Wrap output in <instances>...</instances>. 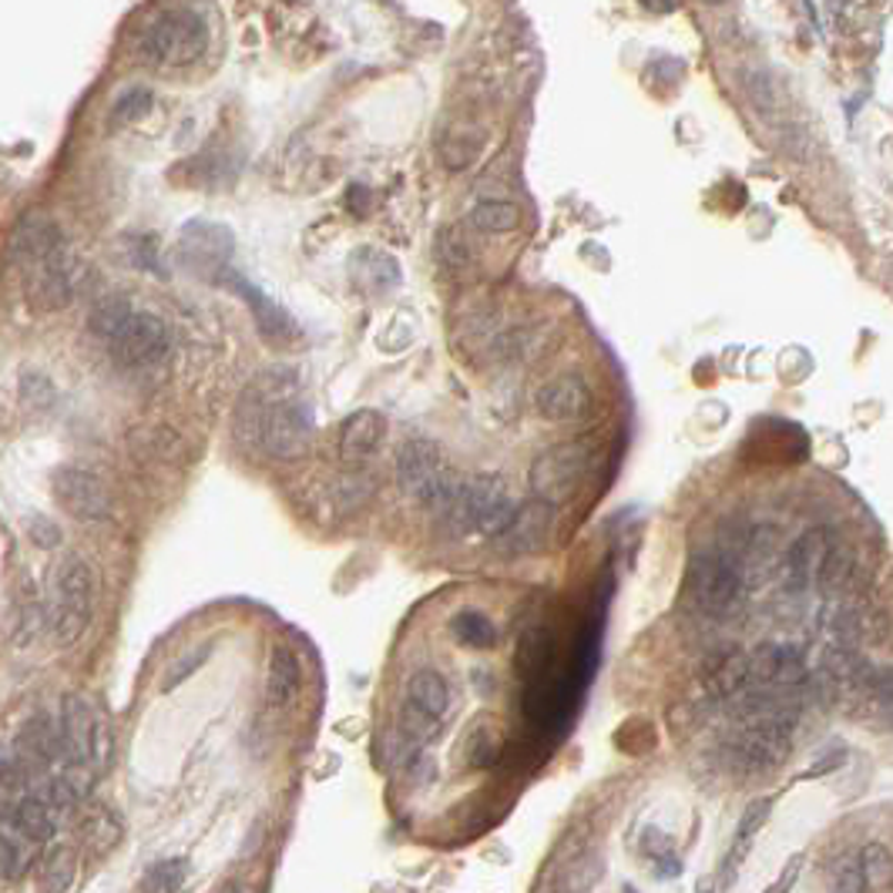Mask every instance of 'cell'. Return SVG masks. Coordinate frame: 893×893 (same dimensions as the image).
Masks as SVG:
<instances>
[{
	"instance_id": "cell-29",
	"label": "cell",
	"mask_w": 893,
	"mask_h": 893,
	"mask_svg": "<svg viewBox=\"0 0 893 893\" xmlns=\"http://www.w3.org/2000/svg\"><path fill=\"white\" fill-rule=\"evenodd\" d=\"M188 863L182 856L172 860H158L155 866H148V873L142 876V893H178L185 883Z\"/></svg>"
},
{
	"instance_id": "cell-42",
	"label": "cell",
	"mask_w": 893,
	"mask_h": 893,
	"mask_svg": "<svg viewBox=\"0 0 893 893\" xmlns=\"http://www.w3.org/2000/svg\"><path fill=\"white\" fill-rule=\"evenodd\" d=\"M622 893H638V890H635V886H625V890H622Z\"/></svg>"
},
{
	"instance_id": "cell-19",
	"label": "cell",
	"mask_w": 893,
	"mask_h": 893,
	"mask_svg": "<svg viewBox=\"0 0 893 893\" xmlns=\"http://www.w3.org/2000/svg\"><path fill=\"white\" fill-rule=\"evenodd\" d=\"M407 709L420 712L430 722H440L451 709V686L433 668H420L407 682Z\"/></svg>"
},
{
	"instance_id": "cell-36",
	"label": "cell",
	"mask_w": 893,
	"mask_h": 893,
	"mask_svg": "<svg viewBox=\"0 0 893 893\" xmlns=\"http://www.w3.org/2000/svg\"><path fill=\"white\" fill-rule=\"evenodd\" d=\"M468 756H471L474 766H491V759H494V739L484 729H478L471 736V742H468Z\"/></svg>"
},
{
	"instance_id": "cell-40",
	"label": "cell",
	"mask_w": 893,
	"mask_h": 893,
	"mask_svg": "<svg viewBox=\"0 0 893 893\" xmlns=\"http://www.w3.org/2000/svg\"><path fill=\"white\" fill-rule=\"evenodd\" d=\"M551 893H582V890H575V886H554Z\"/></svg>"
},
{
	"instance_id": "cell-5",
	"label": "cell",
	"mask_w": 893,
	"mask_h": 893,
	"mask_svg": "<svg viewBox=\"0 0 893 893\" xmlns=\"http://www.w3.org/2000/svg\"><path fill=\"white\" fill-rule=\"evenodd\" d=\"M94 612V572L84 557H68L54 578V598L48 605V632L58 648L74 645Z\"/></svg>"
},
{
	"instance_id": "cell-33",
	"label": "cell",
	"mask_w": 893,
	"mask_h": 893,
	"mask_svg": "<svg viewBox=\"0 0 893 893\" xmlns=\"http://www.w3.org/2000/svg\"><path fill=\"white\" fill-rule=\"evenodd\" d=\"M833 893H866V883L860 876V863L856 856H843L833 866Z\"/></svg>"
},
{
	"instance_id": "cell-12",
	"label": "cell",
	"mask_w": 893,
	"mask_h": 893,
	"mask_svg": "<svg viewBox=\"0 0 893 893\" xmlns=\"http://www.w3.org/2000/svg\"><path fill=\"white\" fill-rule=\"evenodd\" d=\"M28 273V299L34 309L41 312H54L64 309L74 299L78 289V263L71 259L68 246L61 253H54L51 259L24 269Z\"/></svg>"
},
{
	"instance_id": "cell-37",
	"label": "cell",
	"mask_w": 893,
	"mask_h": 893,
	"mask_svg": "<svg viewBox=\"0 0 893 893\" xmlns=\"http://www.w3.org/2000/svg\"><path fill=\"white\" fill-rule=\"evenodd\" d=\"M437 239H440V243H437V253H440L447 263H451V266H464V263H468V256H471V253H468V249L458 243V236H454V233H443V236H437Z\"/></svg>"
},
{
	"instance_id": "cell-1",
	"label": "cell",
	"mask_w": 893,
	"mask_h": 893,
	"mask_svg": "<svg viewBox=\"0 0 893 893\" xmlns=\"http://www.w3.org/2000/svg\"><path fill=\"white\" fill-rule=\"evenodd\" d=\"M236 437L276 461H296L309 451L312 403L296 370H266L246 387L236 407Z\"/></svg>"
},
{
	"instance_id": "cell-23",
	"label": "cell",
	"mask_w": 893,
	"mask_h": 893,
	"mask_svg": "<svg viewBox=\"0 0 893 893\" xmlns=\"http://www.w3.org/2000/svg\"><path fill=\"white\" fill-rule=\"evenodd\" d=\"M471 226L481 233H491V236L514 233L521 226V208L514 202H497V198L478 202L471 208Z\"/></svg>"
},
{
	"instance_id": "cell-41",
	"label": "cell",
	"mask_w": 893,
	"mask_h": 893,
	"mask_svg": "<svg viewBox=\"0 0 893 893\" xmlns=\"http://www.w3.org/2000/svg\"><path fill=\"white\" fill-rule=\"evenodd\" d=\"M226 893H249V890H246V886H229Z\"/></svg>"
},
{
	"instance_id": "cell-18",
	"label": "cell",
	"mask_w": 893,
	"mask_h": 893,
	"mask_svg": "<svg viewBox=\"0 0 893 893\" xmlns=\"http://www.w3.org/2000/svg\"><path fill=\"white\" fill-rule=\"evenodd\" d=\"M222 283H229L249 306H253V312H256V322H259V332L263 337H269V340H292V337H299V326L292 322V316L283 309V306H276L269 296H263L256 286H249L243 276H236V273H229V276H222Z\"/></svg>"
},
{
	"instance_id": "cell-34",
	"label": "cell",
	"mask_w": 893,
	"mask_h": 893,
	"mask_svg": "<svg viewBox=\"0 0 893 893\" xmlns=\"http://www.w3.org/2000/svg\"><path fill=\"white\" fill-rule=\"evenodd\" d=\"M800 873H803V853H797V856H790V860H787V866L779 870V876L769 883V890H766V893H793V886H797Z\"/></svg>"
},
{
	"instance_id": "cell-16",
	"label": "cell",
	"mask_w": 893,
	"mask_h": 893,
	"mask_svg": "<svg viewBox=\"0 0 893 893\" xmlns=\"http://www.w3.org/2000/svg\"><path fill=\"white\" fill-rule=\"evenodd\" d=\"M833 544H836V541H833L830 531H823V527H810V531H803V534L793 541V547H790V554H787V572H790V578H793L797 588H810V585L820 582L823 565H827V557H830Z\"/></svg>"
},
{
	"instance_id": "cell-11",
	"label": "cell",
	"mask_w": 893,
	"mask_h": 893,
	"mask_svg": "<svg viewBox=\"0 0 893 893\" xmlns=\"http://www.w3.org/2000/svg\"><path fill=\"white\" fill-rule=\"evenodd\" d=\"M51 491L58 497V504L81 517V521H101L111 514V497H107V487L104 481L88 471V468H78V464H61L54 474H51Z\"/></svg>"
},
{
	"instance_id": "cell-13",
	"label": "cell",
	"mask_w": 893,
	"mask_h": 893,
	"mask_svg": "<svg viewBox=\"0 0 893 893\" xmlns=\"http://www.w3.org/2000/svg\"><path fill=\"white\" fill-rule=\"evenodd\" d=\"M534 410H537V417H544L551 423H575L595 410V393L585 383V377L565 373V377L547 380L534 393Z\"/></svg>"
},
{
	"instance_id": "cell-14",
	"label": "cell",
	"mask_w": 893,
	"mask_h": 893,
	"mask_svg": "<svg viewBox=\"0 0 893 893\" xmlns=\"http://www.w3.org/2000/svg\"><path fill=\"white\" fill-rule=\"evenodd\" d=\"M551 527H554V507L534 497L527 504H517L511 524L494 537V544L504 554H534L547 544Z\"/></svg>"
},
{
	"instance_id": "cell-7",
	"label": "cell",
	"mask_w": 893,
	"mask_h": 893,
	"mask_svg": "<svg viewBox=\"0 0 893 893\" xmlns=\"http://www.w3.org/2000/svg\"><path fill=\"white\" fill-rule=\"evenodd\" d=\"M168 347H172V337H168L165 319L148 309H132L125 322L115 329V337L107 340L111 357L129 370L158 367L168 357Z\"/></svg>"
},
{
	"instance_id": "cell-2",
	"label": "cell",
	"mask_w": 893,
	"mask_h": 893,
	"mask_svg": "<svg viewBox=\"0 0 893 893\" xmlns=\"http://www.w3.org/2000/svg\"><path fill=\"white\" fill-rule=\"evenodd\" d=\"M514 511H517V504H514L507 484L494 474H478V478H461L454 494L447 497V504L437 514L447 524V531L484 534L494 541L511 524Z\"/></svg>"
},
{
	"instance_id": "cell-30",
	"label": "cell",
	"mask_w": 893,
	"mask_h": 893,
	"mask_svg": "<svg viewBox=\"0 0 893 893\" xmlns=\"http://www.w3.org/2000/svg\"><path fill=\"white\" fill-rule=\"evenodd\" d=\"M860 863V876L866 883V890H883L890 883L893 863H890V850L883 843H866L856 856Z\"/></svg>"
},
{
	"instance_id": "cell-6",
	"label": "cell",
	"mask_w": 893,
	"mask_h": 893,
	"mask_svg": "<svg viewBox=\"0 0 893 893\" xmlns=\"http://www.w3.org/2000/svg\"><path fill=\"white\" fill-rule=\"evenodd\" d=\"M592 443L575 440V443H557L551 451H544L534 468H531V487L537 494V501L544 504H562L575 494V487L588 478L592 471Z\"/></svg>"
},
{
	"instance_id": "cell-20",
	"label": "cell",
	"mask_w": 893,
	"mask_h": 893,
	"mask_svg": "<svg viewBox=\"0 0 893 893\" xmlns=\"http://www.w3.org/2000/svg\"><path fill=\"white\" fill-rule=\"evenodd\" d=\"M302 689V665L289 645H276L269 655V676H266V699L273 709H286Z\"/></svg>"
},
{
	"instance_id": "cell-27",
	"label": "cell",
	"mask_w": 893,
	"mask_h": 893,
	"mask_svg": "<svg viewBox=\"0 0 893 893\" xmlns=\"http://www.w3.org/2000/svg\"><path fill=\"white\" fill-rule=\"evenodd\" d=\"M152 104H155V94L145 84L125 88L115 97V104H111V125H135V122H142L148 111H152Z\"/></svg>"
},
{
	"instance_id": "cell-3",
	"label": "cell",
	"mask_w": 893,
	"mask_h": 893,
	"mask_svg": "<svg viewBox=\"0 0 893 893\" xmlns=\"http://www.w3.org/2000/svg\"><path fill=\"white\" fill-rule=\"evenodd\" d=\"M208 48V24L192 8H165L142 34L138 54L152 68H188Z\"/></svg>"
},
{
	"instance_id": "cell-38",
	"label": "cell",
	"mask_w": 893,
	"mask_h": 893,
	"mask_svg": "<svg viewBox=\"0 0 893 893\" xmlns=\"http://www.w3.org/2000/svg\"><path fill=\"white\" fill-rule=\"evenodd\" d=\"M34 527L41 531V534H34V541H38V544H44V547H54V544L61 541V531H58V524H48V521H34Z\"/></svg>"
},
{
	"instance_id": "cell-22",
	"label": "cell",
	"mask_w": 893,
	"mask_h": 893,
	"mask_svg": "<svg viewBox=\"0 0 893 893\" xmlns=\"http://www.w3.org/2000/svg\"><path fill=\"white\" fill-rule=\"evenodd\" d=\"M769 810H772V800H752L749 807H746V813H742V820H739V830H736V850H732V856L726 860V883L739 873V863H742V856L749 853V846H752V840H756V833L762 830V823L769 820Z\"/></svg>"
},
{
	"instance_id": "cell-9",
	"label": "cell",
	"mask_w": 893,
	"mask_h": 893,
	"mask_svg": "<svg viewBox=\"0 0 893 893\" xmlns=\"http://www.w3.org/2000/svg\"><path fill=\"white\" fill-rule=\"evenodd\" d=\"M58 726H61L68 766L91 769V766H104L107 762V756H111V736H107L104 722L94 716V709L84 699L68 696Z\"/></svg>"
},
{
	"instance_id": "cell-10",
	"label": "cell",
	"mask_w": 893,
	"mask_h": 893,
	"mask_svg": "<svg viewBox=\"0 0 893 893\" xmlns=\"http://www.w3.org/2000/svg\"><path fill=\"white\" fill-rule=\"evenodd\" d=\"M790 736L793 729L772 726V722H739V729L726 742V756L732 766L746 772H769L790 752Z\"/></svg>"
},
{
	"instance_id": "cell-39",
	"label": "cell",
	"mask_w": 893,
	"mask_h": 893,
	"mask_svg": "<svg viewBox=\"0 0 893 893\" xmlns=\"http://www.w3.org/2000/svg\"><path fill=\"white\" fill-rule=\"evenodd\" d=\"M655 873H658V876H676V873H682L679 856H676V853H668V856L655 860Z\"/></svg>"
},
{
	"instance_id": "cell-21",
	"label": "cell",
	"mask_w": 893,
	"mask_h": 893,
	"mask_svg": "<svg viewBox=\"0 0 893 893\" xmlns=\"http://www.w3.org/2000/svg\"><path fill=\"white\" fill-rule=\"evenodd\" d=\"M403 279L400 273V263L390 256V253H380V249H360L353 253V283L363 286L367 292H387V289H397Z\"/></svg>"
},
{
	"instance_id": "cell-26",
	"label": "cell",
	"mask_w": 893,
	"mask_h": 893,
	"mask_svg": "<svg viewBox=\"0 0 893 893\" xmlns=\"http://www.w3.org/2000/svg\"><path fill=\"white\" fill-rule=\"evenodd\" d=\"M38 856V846L14 836V833H0V880H21Z\"/></svg>"
},
{
	"instance_id": "cell-32",
	"label": "cell",
	"mask_w": 893,
	"mask_h": 893,
	"mask_svg": "<svg viewBox=\"0 0 893 893\" xmlns=\"http://www.w3.org/2000/svg\"><path fill=\"white\" fill-rule=\"evenodd\" d=\"M74 883V856L68 850H58L44 866V893H68Z\"/></svg>"
},
{
	"instance_id": "cell-17",
	"label": "cell",
	"mask_w": 893,
	"mask_h": 893,
	"mask_svg": "<svg viewBox=\"0 0 893 893\" xmlns=\"http://www.w3.org/2000/svg\"><path fill=\"white\" fill-rule=\"evenodd\" d=\"M387 437V420L377 410H357L343 420L340 430V458L347 464H360L380 451V443Z\"/></svg>"
},
{
	"instance_id": "cell-31",
	"label": "cell",
	"mask_w": 893,
	"mask_h": 893,
	"mask_svg": "<svg viewBox=\"0 0 893 893\" xmlns=\"http://www.w3.org/2000/svg\"><path fill=\"white\" fill-rule=\"evenodd\" d=\"M208 655H212V641H205V645H198V648H192L185 658H178L172 668H168V676H165V682H162V689L165 692H172V689H178L185 679H192L198 668L208 661Z\"/></svg>"
},
{
	"instance_id": "cell-4",
	"label": "cell",
	"mask_w": 893,
	"mask_h": 893,
	"mask_svg": "<svg viewBox=\"0 0 893 893\" xmlns=\"http://www.w3.org/2000/svg\"><path fill=\"white\" fill-rule=\"evenodd\" d=\"M397 481L410 501H417L430 511H440L447 504V497L454 494L461 474L443 461V451L433 440L410 437V440H403L400 454H397Z\"/></svg>"
},
{
	"instance_id": "cell-35",
	"label": "cell",
	"mask_w": 893,
	"mask_h": 893,
	"mask_svg": "<svg viewBox=\"0 0 893 893\" xmlns=\"http://www.w3.org/2000/svg\"><path fill=\"white\" fill-rule=\"evenodd\" d=\"M641 853H645L648 860H661V856L673 853V843H668V836H665L658 827H648V830L641 833Z\"/></svg>"
},
{
	"instance_id": "cell-28",
	"label": "cell",
	"mask_w": 893,
	"mask_h": 893,
	"mask_svg": "<svg viewBox=\"0 0 893 893\" xmlns=\"http://www.w3.org/2000/svg\"><path fill=\"white\" fill-rule=\"evenodd\" d=\"M135 306L129 302V299H122V296H107V299H101L94 309H91V319H88V326H91V332L97 340H111L115 337V329L125 322V316L132 312Z\"/></svg>"
},
{
	"instance_id": "cell-15",
	"label": "cell",
	"mask_w": 893,
	"mask_h": 893,
	"mask_svg": "<svg viewBox=\"0 0 893 893\" xmlns=\"http://www.w3.org/2000/svg\"><path fill=\"white\" fill-rule=\"evenodd\" d=\"M61 249H64V239H61L58 222H51L44 215L24 218L21 226L14 229V236H11V263L21 266V269H31L38 263L51 259Z\"/></svg>"
},
{
	"instance_id": "cell-24",
	"label": "cell",
	"mask_w": 893,
	"mask_h": 893,
	"mask_svg": "<svg viewBox=\"0 0 893 893\" xmlns=\"http://www.w3.org/2000/svg\"><path fill=\"white\" fill-rule=\"evenodd\" d=\"M514 665H517V676H524V679L541 676L544 668L551 665V632L547 628H531L517 645Z\"/></svg>"
},
{
	"instance_id": "cell-8",
	"label": "cell",
	"mask_w": 893,
	"mask_h": 893,
	"mask_svg": "<svg viewBox=\"0 0 893 893\" xmlns=\"http://www.w3.org/2000/svg\"><path fill=\"white\" fill-rule=\"evenodd\" d=\"M689 595L702 612L726 615L739 605L742 598V572L732 554L706 551L699 554L689 568Z\"/></svg>"
},
{
	"instance_id": "cell-25",
	"label": "cell",
	"mask_w": 893,
	"mask_h": 893,
	"mask_svg": "<svg viewBox=\"0 0 893 893\" xmlns=\"http://www.w3.org/2000/svg\"><path fill=\"white\" fill-rule=\"evenodd\" d=\"M451 632L468 648H494L497 645V625L484 612H458L451 622Z\"/></svg>"
}]
</instances>
